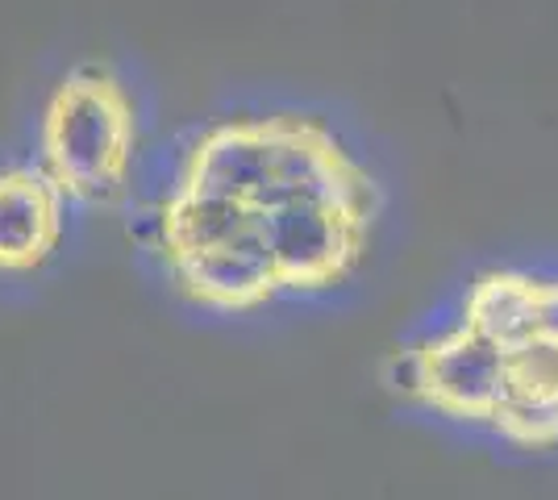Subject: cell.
Segmentation results:
<instances>
[{
	"label": "cell",
	"mask_w": 558,
	"mask_h": 500,
	"mask_svg": "<svg viewBox=\"0 0 558 500\" xmlns=\"http://www.w3.org/2000/svg\"><path fill=\"white\" fill-rule=\"evenodd\" d=\"M138 239L167 292L205 317H263L359 284L388 184L342 121L296 100H238L150 155Z\"/></svg>",
	"instance_id": "cell-1"
},
{
	"label": "cell",
	"mask_w": 558,
	"mask_h": 500,
	"mask_svg": "<svg viewBox=\"0 0 558 500\" xmlns=\"http://www.w3.org/2000/svg\"><path fill=\"white\" fill-rule=\"evenodd\" d=\"M400 408L512 454H558V267L492 263L388 351Z\"/></svg>",
	"instance_id": "cell-2"
},
{
	"label": "cell",
	"mask_w": 558,
	"mask_h": 500,
	"mask_svg": "<svg viewBox=\"0 0 558 500\" xmlns=\"http://www.w3.org/2000/svg\"><path fill=\"white\" fill-rule=\"evenodd\" d=\"M29 159L63 188L75 214L121 209L150 167V125L138 80L113 59H80L54 75Z\"/></svg>",
	"instance_id": "cell-3"
},
{
	"label": "cell",
	"mask_w": 558,
	"mask_h": 500,
	"mask_svg": "<svg viewBox=\"0 0 558 500\" xmlns=\"http://www.w3.org/2000/svg\"><path fill=\"white\" fill-rule=\"evenodd\" d=\"M63 188L34 159L0 163V280H25L59 259L71 234Z\"/></svg>",
	"instance_id": "cell-4"
}]
</instances>
